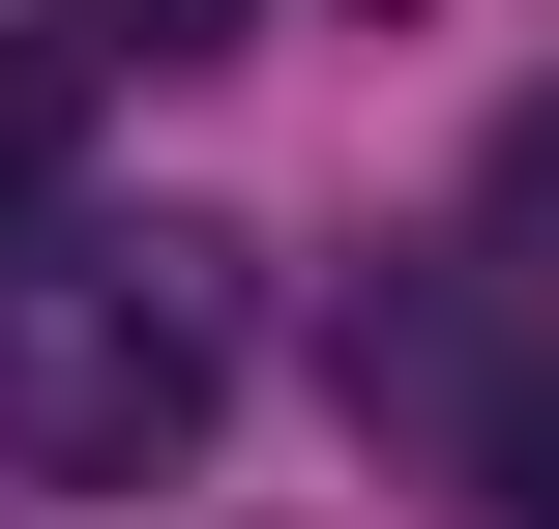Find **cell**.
I'll list each match as a JSON object with an SVG mask.
<instances>
[{
    "label": "cell",
    "instance_id": "obj_1",
    "mask_svg": "<svg viewBox=\"0 0 559 529\" xmlns=\"http://www.w3.org/2000/svg\"><path fill=\"white\" fill-rule=\"evenodd\" d=\"M206 412H236V236H118V206H29L0 236V471H59V501H177L206 471Z\"/></svg>",
    "mask_w": 559,
    "mask_h": 529
},
{
    "label": "cell",
    "instance_id": "obj_2",
    "mask_svg": "<svg viewBox=\"0 0 559 529\" xmlns=\"http://www.w3.org/2000/svg\"><path fill=\"white\" fill-rule=\"evenodd\" d=\"M354 412H413L472 529H559V294H501L472 236L383 265V294H354Z\"/></svg>",
    "mask_w": 559,
    "mask_h": 529
},
{
    "label": "cell",
    "instance_id": "obj_3",
    "mask_svg": "<svg viewBox=\"0 0 559 529\" xmlns=\"http://www.w3.org/2000/svg\"><path fill=\"white\" fill-rule=\"evenodd\" d=\"M29 59H59V88H177V59H236V0H59Z\"/></svg>",
    "mask_w": 559,
    "mask_h": 529
},
{
    "label": "cell",
    "instance_id": "obj_4",
    "mask_svg": "<svg viewBox=\"0 0 559 529\" xmlns=\"http://www.w3.org/2000/svg\"><path fill=\"white\" fill-rule=\"evenodd\" d=\"M472 265H501V294H559V88L501 118V177H472Z\"/></svg>",
    "mask_w": 559,
    "mask_h": 529
},
{
    "label": "cell",
    "instance_id": "obj_5",
    "mask_svg": "<svg viewBox=\"0 0 559 529\" xmlns=\"http://www.w3.org/2000/svg\"><path fill=\"white\" fill-rule=\"evenodd\" d=\"M59 147H88V88H59V59H0V236L59 206Z\"/></svg>",
    "mask_w": 559,
    "mask_h": 529
}]
</instances>
